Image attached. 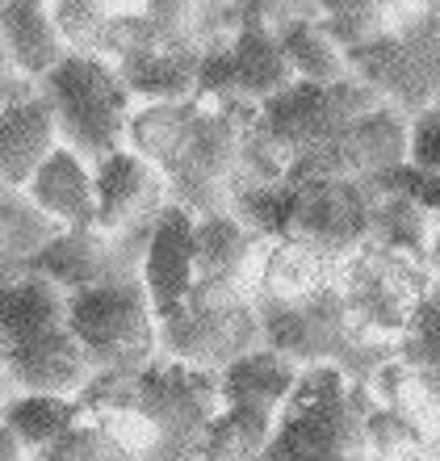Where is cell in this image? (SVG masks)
I'll return each instance as SVG.
<instances>
[{"label": "cell", "mask_w": 440, "mask_h": 461, "mask_svg": "<svg viewBox=\"0 0 440 461\" xmlns=\"http://www.w3.org/2000/svg\"><path fill=\"white\" fill-rule=\"evenodd\" d=\"M378 181H282L239 197L235 214L265 240H298L328 260H348L373 240Z\"/></svg>", "instance_id": "cell-1"}, {"label": "cell", "mask_w": 440, "mask_h": 461, "mask_svg": "<svg viewBox=\"0 0 440 461\" xmlns=\"http://www.w3.org/2000/svg\"><path fill=\"white\" fill-rule=\"evenodd\" d=\"M260 110L247 101L206 97L197 93V122L189 134L181 164L168 172L172 206L189 210L193 219L235 214L247 194V143L256 131Z\"/></svg>", "instance_id": "cell-2"}, {"label": "cell", "mask_w": 440, "mask_h": 461, "mask_svg": "<svg viewBox=\"0 0 440 461\" xmlns=\"http://www.w3.org/2000/svg\"><path fill=\"white\" fill-rule=\"evenodd\" d=\"M42 93L55 105L63 147L85 156L93 168H101L105 159L126 151L130 118H135L139 101L130 97L122 72L110 59L67 55L59 72L42 80Z\"/></svg>", "instance_id": "cell-3"}, {"label": "cell", "mask_w": 440, "mask_h": 461, "mask_svg": "<svg viewBox=\"0 0 440 461\" xmlns=\"http://www.w3.org/2000/svg\"><path fill=\"white\" fill-rule=\"evenodd\" d=\"M265 344L256 294L219 281H193V290L168 319H159V357L222 374Z\"/></svg>", "instance_id": "cell-4"}, {"label": "cell", "mask_w": 440, "mask_h": 461, "mask_svg": "<svg viewBox=\"0 0 440 461\" xmlns=\"http://www.w3.org/2000/svg\"><path fill=\"white\" fill-rule=\"evenodd\" d=\"M67 328L93 352L101 374L139 377L159 361V315L151 306L143 277L110 281L97 290L72 294Z\"/></svg>", "instance_id": "cell-5"}, {"label": "cell", "mask_w": 440, "mask_h": 461, "mask_svg": "<svg viewBox=\"0 0 440 461\" xmlns=\"http://www.w3.org/2000/svg\"><path fill=\"white\" fill-rule=\"evenodd\" d=\"M340 294L361 336L403 348L407 331L416 328L419 311L428 306L432 277L419 260L365 243L361 252L340 260Z\"/></svg>", "instance_id": "cell-6"}, {"label": "cell", "mask_w": 440, "mask_h": 461, "mask_svg": "<svg viewBox=\"0 0 440 461\" xmlns=\"http://www.w3.org/2000/svg\"><path fill=\"white\" fill-rule=\"evenodd\" d=\"M386 101L361 80L344 85H298L282 93L277 101L260 105V131L269 134V143L290 159V172L306 159L323 156L331 143H340L365 113L382 110Z\"/></svg>", "instance_id": "cell-7"}, {"label": "cell", "mask_w": 440, "mask_h": 461, "mask_svg": "<svg viewBox=\"0 0 440 461\" xmlns=\"http://www.w3.org/2000/svg\"><path fill=\"white\" fill-rule=\"evenodd\" d=\"M348 68L399 113L407 118L428 113L440 101V5L424 0L416 22L373 47L353 50Z\"/></svg>", "instance_id": "cell-8"}, {"label": "cell", "mask_w": 440, "mask_h": 461, "mask_svg": "<svg viewBox=\"0 0 440 461\" xmlns=\"http://www.w3.org/2000/svg\"><path fill=\"white\" fill-rule=\"evenodd\" d=\"M139 407L156 420L164 437V461H197L210 424L227 402L219 374L159 357L139 374Z\"/></svg>", "instance_id": "cell-9"}, {"label": "cell", "mask_w": 440, "mask_h": 461, "mask_svg": "<svg viewBox=\"0 0 440 461\" xmlns=\"http://www.w3.org/2000/svg\"><path fill=\"white\" fill-rule=\"evenodd\" d=\"M293 85H298V76H293L277 34L260 22L256 5H244V30L235 34L231 47L202 59V93L206 97L247 101L260 110L282 93H290Z\"/></svg>", "instance_id": "cell-10"}, {"label": "cell", "mask_w": 440, "mask_h": 461, "mask_svg": "<svg viewBox=\"0 0 440 461\" xmlns=\"http://www.w3.org/2000/svg\"><path fill=\"white\" fill-rule=\"evenodd\" d=\"M4 361V394H59V399H80L88 382L101 374L93 352L76 340L72 328L47 331L25 344L0 348Z\"/></svg>", "instance_id": "cell-11"}, {"label": "cell", "mask_w": 440, "mask_h": 461, "mask_svg": "<svg viewBox=\"0 0 440 461\" xmlns=\"http://www.w3.org/2000/svg\"><path fill=\"white\" fill-rule=\"evenodd\" d=\"M172 206L168 176L139 159L135 151L105 159L97 168V227L110 235L122 230H143L156 227L159 214Z\"/></svg>", "instance_id": "cell-12"}, {"label": "cell", "mask_w": 440, "mask_h": 461, "mask_svg": "<svg viewBox=\"0 0 440 461\" xmlns=\"http://www.w3.org/2000/svg\"><path fill=\"white\" fill-rule=\"evenodd\" d=\"M260 22L269 25L282 42L285 59L302 85H344L353 80L348 55L340 42L328 34V25L319 17V5H256Z\"/></svg>", "instance_id": "cell-13"}, {"label": "cell", "mask_w": 440, "mask_h": 461, "mask_svg": "<svg viewBox=\"0 0 440 461\" xmlns=\"http://www.w3.org/2000/svg\"><path fill=\"white\" fill-rule=\"evenodd\" d=\"M67 42L59 34L47 0H4L0 5V72L47 80L67 63Z\"/></svg>", "instance_id": "cell-14"}, {"label": "cell", "mask_w": 440, "mask_h": 461, "mask_svg": "<svg viewBox=\"0 0 440 461\" xmlns=\"http://www.w3.org/2000/svg\"><path fill=\"white\" fill-rule=\"evenodd\" d=\"M197 281V219L181 206H168L159 214L143 260V285L151 294L159 319H168L189 298Z\"/></svg>", "instance_id": "cell-15"}, {"label": "cell", "mask_w": 440, "mask_h": 461, "mask_svg": "<svg viewBox=\"0 0 440 461\" xmlns=\"http://www.w3.org/2000/svg\"><path fill=\"white\" fill-rule=\"evenodd\" d=\"M59 147V118L47 93L0 105V189H25Z\"/></svg>", "instance_id": "cell-16"}, {"label": "cell", "mask_w": 440, "mask_h": 461, "mask_svg": "<svg viewBox=\"0 0 440 461\" xmlns=\"http://www.w3.org/2000/svg\"><path fill=\"white\" fill-rule=\"evenodd\" d=\"M265 252H269V240L256 227H247L239 214L197 219V277L202 281L256 294Z\"/></svg>", "instance_id": "cell-17"}, {"label": "cell", "mask_w": 440, "mask_h": 461, "mask_svg": "<svg viewBox=\"0 0 440 461\" xmlns=\"http://www.w3.org/2000/svg\"><path fill=\"white\" fill-rule=\"evenodd\" d=\"M25 194H30V202L38 210H47L59 227L67 230L97 227V168L85 156H76L72 147H59L34 172V181L25 185Z\"/></svg>", "instance_id": "cell-18"}, {"label": "cell", "mask_w": 440, "mask_h": 461, "mask_svg": "<svg viewBox=\"0 0 440 461\" xmlns=\"http://www.w3.org/2000/svg\"><path fill=\"white\" fill-rule=\"evenodd\" d=\"M340 265L298 240H273L260 265L256 306H298L336 290Z\"/></svg>", "instance_id": "cell-19"}, {"label": "cell", "mask_w": 440, "mask_h": 461, "mask_svg": "<svg viewBox=\"0 0 440 461\" xmlns=\"http://www.w3.org/2000/svg\"><path fill=\"white\" fill-rule=\"evenodd\" d=\"M67 319H72V294L42 273H22L4 281L0 294V348L59 331L67 328Z\"/></svg>", "instance_id": "cell-20"}, {"label": "cell", "mask_w": 440, "mask_h": 461, "mask_svg": "<svg viewBox=\"0 0 440 461\" xmlns=\"http://www.w3.org/2000/svg\"><path fill=\"white\" fill-rule=\"evenodd\" d=\"M302 374L306 369L298 361H290L285 352L260 344L256 352L239 357L219 374L222 402H252V407L282 415L290 407V399L298 394V386H302Z\"/></svg>", "instance_id": "cell-21"}, {"label": "cell", "mask_w": 440, "mask_h": 461, "mask_svg": "<svg viewBox=\"0 0 440 461\" xmlns=\"http://www.w3.org/2000/svg\"><path fill=\"white\" fill-rule=\"evenodd\" d=\"M202 59L206 55L197 50H143L135 59L118 63V72L139 105H172L202 93Z\"/></svg>", "instance_id": "cell-22"}, {"label": "cell", "mask_w": 440, "mask_h": 461, "mask_svg": "<svg viewBox=\"0 0 440 461\" xmlns=\"http://www.w3.org/2000/svg\"><path fill=\"white\" fill-rule=\"evenodd\" d=\"M63 230L67 227H59L47 210H38L25 189H0V265H4V281L30 273L34 260L59 240Z\"/></svg>", "instance_id": "cell-23"}, {"label": "cell", "mask_w": 440, "mask_h": 461, "mask_svg": "<svg viewBox=\"0 0 440 461\" xmlns=\"http://www.w3.org/2000/svg\"><path fill=\"white\" fill-rule=\"evenodd\" d=\"M88 415L80 399L59 394H4V437L17 440L30 457L47 453L55 440H63L72 428H80Z\"/></svg>", "instance_id": "cell-24"}, {"label": "cell", "mask_w": 440, "mask_h": 461, "mask_svg": "<svg viewBox=\"0 0 440 461\" xmlns=\"http://www.w3.org/2000/svg\"><path fill=\"white\" fill-rule=\"evenodd\" d=\"M378 185L382 189H378V206H373V240L369 243L391 248V252L424 265L440 214L428 202H419L416 194L399 189V185H391V181H378Z\"/></svg>", "instance_id": "cell-25"}, {"label": "cell", "mask_w": 440, "mask_h": 461, "mask_svg": "<svg viewBox=\"0 0 440 461\" xmlns=\"http://www.w3.org/2000/svg\"><path fill=\"white\" fill-rule=\"evenodd\" d=\"M193 122H197V97L172 101V105H139L135 118H130L126 151H135L139 159L156 164V168L168 176V172L181 164L184 147H189Z\"/></svg>", "instance_id": "cell-26"}, {"label": "cell", "mask_w": 440, "mask_h": 461, "mask_svg": "<svg viewBox=\"0 0 440 461\" xmlns=\"http://www.w3.org/2000/svg\"><path fill=\"white\" fill-rule=\"evenodd\" d=\"M282 415L252 407V402H227L219 420L210 424L197 461H265Z\"/></svg>", "instance_id": "cell-27"}, {"label": "cell", "mask_w": 440, "mask_h": 461, "mask_svg": "<svg viewBox=\"0 0 440 461\" xmlns=\"http://www.w3.org/2000/svg\"><path fill=\"white\" fill-rule=\"evenodd\" d=\"M319 17L328 25V34L340 42L344 55L373 47L394 30L391 0H336V5H319Z\"/></svg>", "instance_id": "cell-28"}, {"label": "cell", "mask_w": 440, "mask_h": 461, "mask_svg": "<svg viewBox=\"0 0 440 461\" xmlns=\"http://www.w3.org/2000/svg\"><path fill=\"white\" fill-rule=\"evenodd\" d=\"M59 34L72 55H105V38L113 25V5L110 0H50Z\"/></svg>", "instance_id": "cell-29"}, {"label": "cell", "mask_w": 440, "mask_h": 461, "mask_svg": "<svg viewBox=\"0 0 440 461\" xmlns=\"http://www.w3.org/2000/svg\"><path fill=\"white\" fill-rule=\"evenodd\" d=\"M88 420L110 437V445L126 461H164V437L143 407H113V411H97Z\"/></svg>", "instance_id": "cell-30"}, {"label": "cell", "mask_w": 440, "mask_h": 461, "mask_svg": "<svg viewBox=\"0 0 440 461\" xmlns=\"http://www.w3.org/2000/svg\"><path fill=\"white\" fill-rule=\"evenodd\" d=\"M399 357H403V361L411 365V369H416V374L440 394V311L432 303L419 311L416 328L407 331V340H403V348H399Z\"/></svg>", "instance_id": "cell-31"}, {"label": "cell", "mask_w": 440, "mask_h": 461, "mask_svg": "<svg viewBox=\"0 0 440 461\" xmlns=\"http://www.w3.org/2000/svg\"><path fill=\"white\" fill-rule=\"evenodd\" d=\"M34 461H126V457L113 449L110 437H105L93 420H85V424L72 428L63 440H55L47 453H38Z\"/></svg>", "instance_id": "cell-32"}, {"label": "cell", "mask_w": 440, "mask_h": 461, "mask_svg": "<svg viewBox=\"0 0 440 461\" xmlns=\"http://www.w3.org/2000/svg\"><path fill=\"white\" fill-rule=\"evenodd\" d=\"M407 168L440 181V105L411 118V164Z\"/></svg>", "instance_id": "cell-33"}, {"label": "cell", "mask_w": 440, "mask_h": 461, "mask_svg": "<svg viewBox=\"0 0 440 461\" xmlns=\"http://www.w3.org/2000/svg\"><path fill=\"white\" fill-rule=\"evenodd\" d=\"M424 268H428V277L440 281V222L432 230V243H428V256H424Z\"/></svg>", "instance_id": "cell-34"}, {"label": "cell", "mask_w": 440, "mask_h": 461, "mask_svg": "<svg viewBox=\"0 0 440 461\" xmlns=\"http://www.w3.org/2000/svg\"><path fill=\"white\" fill-rule=\"evenodd\" d=\"M0 461H34L30 453L17 445V440H9V437H0Z\"/></svg>", "instance_id": "cell-35"}, {"label": "cell", "mask_w": 440, "mask_h": 461, "mask_svg": "<svg viewBox=\"0 0 440 461\" xmlns=\"http://www.w3.org/2000/svg\"><path fill=\"white\" fill-rule=\"evenodd\" d=\"M428 303H432V306H436V311H440V281H432V294H428Z\"/></svg>", "instance_id": "cell-36"}, {"label": "cell", "mask_w": 440, "mask_h": 461, "mask_svg": "<svg viewBox=\"0 0 440 461\" xmlns=\"http://www.w3.org/2000/svg\"><path fill=\"white\" fill-rule=\"evenodd\" d=\"M436 105H440V101H436Z\"/></svg>", "instance_id": "cell-37"}]
</instances>
